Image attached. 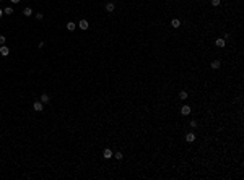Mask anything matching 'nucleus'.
<instances>
[{
    "label": "nucleus",
    "instance_id": "a211bd4d",
    "mask_svg": "<svg viewBox=\"0 0 244 180\" xmlns=\"http://www.w3.org/2000/svg\"><path fill=\"white\" fill-rule=\"evenodd\" d=\"M5 41H7V39H5V36L0 34V46H5Z\"/></svg>",
    "mask_w": 244,
    "mask_h": 180
},
{
    "label": "nucleus",
    "instance_id": "412c9836",
    "mask_svg": "<svg viewBox=\"0 0 244 180\" xmlns=\"http://www.w3.org/2000/svg\"><path fill=\"white\" fill-rule=\"evenodd\" d=\"M10 2H12V3H20L21 0H10Z\"/></svg>",
    "mask_w": 244,
    "mask_h": 180
},
{
    "label": "nucleus",
    "instance_id": "6ab92c4d",
    "mask_svg": "<svg viewBox=\"0 0 244 180\" xmlns=\"http://www.w3.org/2000/svg\"><path fill=\"white\" fill-rule=\"evenodd\" d=\"M190 127H192V128H197V120H190Z\"/></svg>",
    "mask_w": 244,
    "mask_h": 180
},
{
    "label": "nucleus",
    "instance_id": "4468645a",
    "mask_svg": "<svg viewBox=\"0 0 244 180\" xmlns=\"http://www.w3.org/2000/svg\"><path fill=\"white\" fill-rule=\"evenodd\" d=\"M3 15H13V8H10V7H7L3 10Z\"/></svg>",
    "mask_w": 244,
    "mask_h": 180
},
{
    "label": "nucleus",
    "instance_id": "9b49d317",
    "mask_svg": "<svg viewBox=\"0 0 244 180\" xmlns=\"http://www.w3.org/2000/svg\"><path fill=\"white\" fill-rule=\"evenodd\" d=\"M215 44H217V47H225L226 46V41L225 39H217V41H215Z\"/></svg>",
    "mask_w": 244,
    "mask_h": 180
},
{
    "label": "nucleus",
    "instance_id": "f03ea898",
    "mask_svg": "<svg viewBox=\"0 0 244 180\" xmlns=\"http://www.w3.org/2000/svg\"><path fill=\"white\" fill-rule=\"evenodd\" d=\"M8 54H10V49H8L7 46H0V55H2V57H7Z\"/></svg>",
    "mask_w": 244,
    "mask_h": 180
},
{
    "label": "nucleus",
    "instance_id": "4be33fe9",
    "mask_svg": "<svg viewBox=\"0 0 244 180\" xmlns=\"http://www.w3.org/2000/svg\"><path fill=\"white\" fill-rule=\"evenodd\" d=\"M2 16H3V10H2V8H0V18H2Z\"/></svg>",
    "mask_w": 244,
    "mask_h": 180
},
{
    "label": "nucleus",
    "instance_id": "f257e3e1",
    "mask_svg": "<svg viewBox=\"0 0 244 180\" xmlns=\"http://www.w3.org/2000/svg\"><path fill=\"white\" fill-rule=\"evenodd\" d=\"M33 109H34L36 112H41V110L44 109V104H43V102H41V101H36L34 104H33Z\"/></svg>",
    "mask_w": 244,
    "mask_h": 180
},
{
    "label": "nucleus",
    "instance_id": "ddd939ff",
    "mask_svg": "<svg viewBox=\"0 0 244 180\" xmlns=\"http://www.w3.org/2000/svg\"><path fill=\"white\" fill-rule=\"evenodd\" d=\"M171 26H173V28H179V26H181V21H179L177 18H174V20L171 21Z\"/></svg>",
    "mask_w": 244,
    "mask_h": 180
},
{
    "label": "nucleus",
    "instance_id": "39448f33",
    "mask_svg": "<svg viewBox=\"0 0 244 180\" xmlns=\"http://www.w3.org/2000/svg\"><path fill=\"white\" fill-rule=\"evenodd\" d=\"M103 157H104V159H111V157H112V151L109 148H106L104 151H103Z\"/></svg>",
    "mask_w": 244,
    "mask_h": 180
},
{
    "label": "nucleus",
    "instance_id": "2eb2a0df",
    "mask_svg": "<svg viewBox=\"0 0 244 180\" xmlns=\"http://www.w3.org/2000/svg\"><path fill=\"white\" fill-rule=\"evenodd\" d=\"M112 156H114V157H116V159H117V161H120V159H122V157H124V154L120 153V151H117V153H116V154H112Z\"/></svg>",
    "mask_w": 244,
    "mask_h": 180
},
{
    "label": "nucleus",
    "instance_id": "6e6552de",
    "mask_svg": "<svg viewBox=\"0 0 244 180\" xmlns=\"http://www.w3.org/2000/svg\"><path fill=\"white\" fill-rule=\"evenodd\" d=\"M181 114H182V115H189V114H190V107L189 106H182L181 107Z\"/></svg>",
    "mask_w": 244,
    "mask_h": 180
},
{
    "label": "nucleus",
    "instance_id": "aec40b11",
    "mask_svg": "<svg viewBox=\"0 0 244 180\" xmlns=\"http://www.w3.org/2000/svg\"><path fill=\"white\" fill-rule=\"evenodd\" d=\"M43 18H44L43 13H36V20H43Z\"/></svg>",
    "mask_w": 244,
    "mask_h": 180
},
{
    "label": "nucleus",
    "instance_id": "7ed1b4c3",
    "mask_svg": "<svg viewBox=\"0 0 244 180\" xmlns=\"http://www.w3.org/2000/svg\"><path fill=\"white\" fill-rule=\"evenodd\" d=\"M78 28H80V29H83V31H86V29L89 28V24H88V21H86V20H81L80 23H78Z\"/></svg>",
    "mask_w": 244,
    "mask_h": 180
},
{
    "label": "nucleus",
    "instance_id": "9d476101",
    "mask_svg": "<svg viewBox=\"0 0 244 180\" xmlns=\"http://www.w3.org/2000/svg\"><path fill=\"white\" fill-rule=\"evenodd\" d=\"M67 29H68V31H75V29H77V24H75L73 21H68V23H67Z\"/></svg>",
    "mask_w": 244,
    "mask_h": 180
},
{
    "label": "nucleus",
    "instance_id": "f8f14e48",
    "mask_svg": "<svg viewBox=\"0 0 244 180\" xmlns=\"http://www.w3.org/2000/svg\"><path fill=\"white\" fill-rule=\"evenodd\" d=\"M23 15H24V16H31V15H33V10H31L29 7H26V8L23 10Z\"/></svg>",
    "mask_w": 244,
    "mask_h": 180
},
{
    "label": "nucleus",
    "instance_id": "0eeeda50",
    "mask_svg": "<svg viewBox=\"0 0 244 180\" xmlns=\"http://www.w3.org/2000/svg\"><path fill=\"white\" fill-rule=\"evenodd\" d=\"M210 67H212L213 70H218V68L221 67V62H220V60H213V62L210 63Z\"/></svg>",
    "mask_w": 244,
    "mask_h": 180
},
{
    "label": "nucleus",
    "instance_id": "1a4fd4ad",
    "mask_svg": "<svg viewBox=\"0 0 244 180\" xmlns=\"http://www.w3.org/2000/svg\"><path fill=\"white\" fill-rule=\"evenodd\" d=\"M49 101H50V96H49V94H46V93H44L43 96H41V102H43V104H47Z\"/></svg>",
    "mask_w": 244,
    "mask_h": 180
},
{
    "label": "nucleus",
    "instance_id": "20e7f679",
    "mask_svg": "<svg viewBox=\"0 0 244 180\" xmlns=\"http://www.w3.org/2000/svg\"><path fill=\"white\" fill-rule=\"evenodd\" d=\"M114 10H116V5H114L112 2H108V3H106V12H108V13H112Z\"/></svg>",
    "mask_w": 244,
    "mask_h": 180
},
{
    "label": "nucleus",
    "instance_id": "dca6fc26",
    "mask_svg": "<svg viewBox=\"0 0 244 180\" xmlns=\"http://www.w3.org/2000/svg\"><path fill=\"white\" fill-rule=\"evenodd\" d=\"M179 99H182V101L187 99V93H186V91H181V93H179Z\"/></svg>",
    "mask_w": 244,
    "mask_h": 180
},
{
    "label": "nucleus",
    "instance_id": "423d86ee",
    "mask_svg": "<svg viewBox=\"0 0 244 180\" xmlns=\"http://www.w3.org/2000/svg\"><path fill=\"white\" fill-rule=\"evenodd\" d=\"M186 141H187V143H194V141H195V133H192V131L187 133L186 135Z\"/></svg>",
    "mask_w": 244,
    "mask_h": 180
},
{
    "label": "nucleus",
    "instance_id": "f3484780",
    "mask_svg": "<svg viewBox=\"0 0 244 180\" xmlns=\"http://www.w3.org/2000/svg\"><path fill=\"white\" fill-rule=\"evenodd\" d=\"M220 3H221V0H212V5H213V7H218Z\"/></svg>",
    "mask_w": 244,
    "mask_h": 180
}]
</instances>
